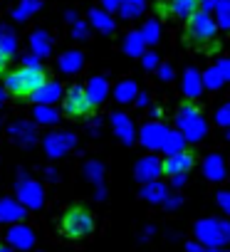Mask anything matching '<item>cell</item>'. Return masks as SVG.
<instances>
[{"label": "cell", "mask_w": 230, "mask_h": 252, "mask_svg": "<svg viewBox=\"0 0 230 252\" xmlns=\"http://www.w3.org/2000/svg\"><path fill=\"white\" fill-rule=\"evenodd\" d=\"M10 129H13V134H15V136H20L25 144H30V141H33V126H30V124L18 121V124H13V126H10Z\"/></svg>", "instance_id": "19"}, {"label": "cell", "mask_w": 230, "mask_h": 252, "mask_svg": "<svg viewBox=\"0 0 230 252\" xmlns=\"http://www.w3.org/2000/svg\"><path fill=\"white\" fill-rule=\"evenodd\" d=\"M23 198H25V200H30L33 205L42 203V195L37 193V186H35V183H30V181H23Z\"/></svg>", "instance_id": "18"}, {"label": "cell", "mask_w": 230, "mask_h": 252, "mask_svg": "<svg viewBox=\"0 0 230 252\" xmlns=\"http://www.w3.org/2000/svg\"><path fill=\"white\" fill-rule=\"evenodd\" d=\"M28 45H30V52H33L35 57H40V60L47 57V55L52 52V37H50V32L42 30V28H37V30L30 32Z\"/></svg>", "instance_id": "6"}, {"label": "cell", "mask_w": 230, "mask_h": 252, "mask_svg": "<svg viewBox=\"0 0 230 252\" xmlns=\"http://www.w3.org/2000/svg\"><path fill=\"white\" fill-rule=\"evenodd\" d=\"M0 52H3L8 60L18 52V37H15L10 25H0Z\"/></svg>", "instance_id": "13"}, {"label": "cell", "mask_w": 230, "mask_h": 252, "mask_svg": "<svg viewBox=\"0 0 230 252\" xmlns=\"http://www.w3.org/2000/svg\"><path fill=\"white\" fill-rule=\"evenodd\" d=\"M198 5H200V0H168V13L173 18H193L198 13Z\"/></svg>", "instance_id": "8"}, {"label": "cell", "mask_w": 230, "mask_h": 252, "mask_svg": "<svg viewBox=\"0 0 230 252\" xmlns=\"http://www.w3.org/2000/svg\"><path fill=\"white\" fill-rule=\"evenodd\" d=\"M161 168H164V173H168V176H183V173H188V171L193 168V154H191V151H178V154L168 156Z\"/></svg>", "instance_id": "5"}, {"label": "cell", "mask_w": 230, "mask_h": 252, "mask_svg": "<svg viewBox=\"0 0 230 252\" xmlns=\"http://www.w3.org/2000/svg\"><path fill=\"white\" fill-rule=\"evenodd\" d=\"M84 92H87L89 101L97 106V104H101V101L106 99L109 84H106V79H104V77H92V79H89V84L84 87Z\"/></svg>", "instance_id": "11"}, {"label": "cell", "mask_w": 230, "mask_h": 252, "mask_svg": "<svg viewBox=\"0 0 230 252\" xmlns=\"http://www.w3.org/2000/svg\"><path fill=\"white\" fill-rule=\"evenodd\" d=\"M191 87V94H196V89H198V82H196V74L193 72H188V77H186V89Z\"/></svg>", "instance_id": "29"}, {"label": "cell", "mask_w": 230, "mask_h": 252, "mask_svg": "<svg viewBox=\"0 0 230 252\" xmlns=\"http://www.w3.org/2000/svg\"><path fill=\"white\" fill-rule=\"evenodd\" d=\"M82 64H84V55H82L79 50H67V52L57 60V67H60V72H65V74H77V72L82 69Z\"/></svg>", "instance_id": "7"}, {"label": "cell", "mask_w": 230, "mask_h": 252, "mask_svg": "<svg viewBox=\"0 0 230 252\" xmlns=\"http://www.w3.org/2000/svg\"><path fill=\"white\" fill-rule=\"evenodd\" d=\"M141 37H144V42H149V45H154L156 40H159V23H146L144 28H141Z\"/></svg>", "instance_id": "21"}, {"label": "cell", "mask_w": 230, "mask_h": 252, "mask_svg": "<svg viewBox=\"0 0 230 252\" xmlns=\"http://www.w3.org/2000/svg\"><path fill=\"white\" fill-rule=\"evenodd\" d=\"M186 23H188L186 35H188L191 42L205 45V42H210V40L215 37V23H213V18L208 15V10H198V13H196L193 18H188Z\"/></svg>", "instance_id": "3"}, {"label": "cell", "mask_w": 230, "mask_h": 252, "mask_svg": "<svg viewBox=\"0 0 230 252\" xmlns=\"http://www.w3.org/2000/svg\"><path fill=\"white\" fill-rule=\"evenodd\" d=\"M122 3H124V0H101V8H104L106 13H111V10H119Z\"/></svg>", "instance_id": "27"}, {"label": "cell", "mask_w": 230, "mask_h": 252, "mask_svg": "<svg viewBox=\"0 0 230 252\" xmlns=\"http://www.w3.org/2000/svg\"><path fill=\"white\" fill-rule=\"evenodd\" d=\"M3 96H5V89H0V101H3Z\"/></svg>", "instance_id": "34"}, {"label": "cell", "mask_w": 230, "mask_h": 252, "mask_svg": "<svg viewBox=\"0 0 230 252\" xmlns=\"http://www.w3.org/2000/svg\"><path fill=\"white\" fill-rule=\"evenodd\" d=\"M62 109H65V114H67V116L82 119V116H87V114L94 109V104L89 101V96H87L84 87H69V89L65 92Z\"/></svg>", "instance_id": "4"}, {"label": "cell", "mask_w": 230, "mask_h": 252, "mask_svg": "<svg viewBox=\"0 0 230 252\" xmlns=\"http://www.w3.org/2000/svg\"><path fill=\"white\" fill-rule=\"evenodd\" d=\"M159 126H146V131H144V141L146 144H156V139H159Z\"/></svg>", "instance_id": "26"}, {"label": "cell", "mask_w": 230, "mask_h": 252, "mask_svg": "<svg viewBox=\"0 0 230 252\" xmlns=\"http://www.w3.org/2000/svg\"><path fill=\"white\" fill-rule=\"evenodd\" d=\"M47 82V72L42 64L37 67H18L5 74V92L13 96H33Z\"/></svg>", "instance_id": "1"}, {"label": "cell", "mask_w": 230, "mask_h": 252, "mask_svg": "<svg viewBox=\"0 0 230 252\" xmlns=\"http://www.w3.org/2000/svg\"><path fill=\"white\" fill-rule=\"evenodd\" d=\"M60 227H62V235H65V237H69V240H82V237L92 235V230H94V215H92L87 208L74 205V208H69V210L62 215Z\"/></svg>", "instance_id": "2"}, {"label": "cell", "mask_w": 230, "mask_h": 252, "mask_svg": "<svg viewBox=\"0 0 230 252\" xmlns=\"http://www.w3.org/2000/svg\"><path fill=\"white\" fill-rule=\"evenodd\" d=\"M218 13H220V23L228 28L230 25V0H220V3H218Z\"/></svg>", "instance_id": "24"}, {"label": "cell", "mask_w": 230, "mask_h": 252, "mask_svg": "<svg viewBox=\"0 0 230 252\" xmlns=\"http://www.w3.org/2000/svg\"><path fill=\"white\" fill-rule=\"evenodd\" d=\"M72 37H74V40H87V37H89V25L77 20V23L72 25Z\"/></svg>", "instance_id": "23"}, {"label": "cell", "mask_w": 230, "mask_h": 252, "mask_svg": "<svg viewBox=\"0 0 230 252\" xmlns=\"http://www.w3.org/2000/svg\"><path fill=\"white\" fill-rule=\"evenodd\" d=\"M37 64H40V57H35L33 52L23 57V67H37Z\"/></svg>", "instance_id": "28"}, {"label": "cell", "mask_w": 230, "mask_h": 252, "mask_svg": "<svg viewBox=\"0 0 230 252\" xmlns=\"http://www.w3.org/2000/svg\"><path fill=\"white\" fill-rule=\"evenodd\" d=\"M5 64H8V57L0 52V72H5Z\"/></svg>", "instance_id": "32"}, {"label": "cell", "mask_w": 230, "mask_h": 252, "mask_svg": "<svg viewBox=\"0 0 230 252\" xmlns=\"http://www.w3.org/2000/svg\"><path fill=\"white\" fill-rule=\"evenodd\" d=\"M35 119H37L40 124H52V121H57V114H55L50 106L37 104V109H35Z\"/></svg>", "instance_id": "20"}, {"label": "cell", "mask_w": 230, "mask_h": 252, "mask_svg": "<svg viewBox=\"0 0 230 252\" xmlns=\"http://www.w3.org/2000/svg\"><path fill=\"white\" fill-rule=\"evenodd\" d=\"M74 144V139L72 136H67V134H55V136H50L47 139V151H50V156H60V154H65L69 146Z\"/></svg>", "instance_id": "14"}, {"label": "cell", "mask_w": 230, "mask_h": 252, "mask_svg": "<svg viewBox=\"0 0 230 252\" xmlns=\"http://www.w3.org/2000/svg\"><path fill=\"white\" fill-rule=\"evenodd\" d=\"M60 96H62V87H60L57 82H50V79H47V82L33 94V99H35L37 104H45V106H50V104L57 101Z\"/></svg>", "instance_id": "10"}, {"label": "cell", "mask_w": 230, "mask_h": 252, "mask_svg": "<svg viewBox=\"0 0 230 252\" xmlns=\"http://www.w3.org/2000/svg\"><path fill=\"white\" fill-rule=\"evenodd\" d=\"M65 18H67V23H69V25H74V23H77V13H74V10H67V15H65Z\"/></svg>", "instance_id": "31"}, {"label": "cell", "mask_w": 230, "mask_h": 252, "mask_svg": "<svg viewBox=\"0 0 230 252\" xmlns=\"http://www.w3.org/2000/svg\"><path fill=\"white\" fill-rule=\"evenodd\" d=\"M89 25H92L94 30L104 32V35L114 32V20H111V15H109L104 8H94V10L89 13Z\"/></svg>", "instance_id": "12"}, {"label": "cell", "mask_w": 230, "mask_h": 252, "mask_svg": "<svg viewBox=\"0 0 230 252\" xmlns=\"http://www.w3.org/2000/svg\"><path fill=\"white\" fill-rule=\"evenodd\" d=\"M119 13H122V18H139L144 13V0H124Z\"/></svg>", "instance_id": "16"}, {"label": "cell", "mask_w": 230, "mask_h": 252, "mask_svg": "<svg viewBox=\"0 0 230 252\" xmlns=\"http://www.w3.org/2000/svg\"><path fill=\"white\" fill-rule=\"evenodd\" d=\"M114 126H117V131H119V136H122L124 141H131V124H129L127 116L117 114V116H114Z\"/></svg>", "instance_id": "17"}, {"label": "cell", "mask_w": 230, "mask_h": 252, "mask_svg": "<svg viewBox=\"0 0 230 252\" xmlns=\"http://www.w3.org/2000/svg\"><path fill=\"white\" fill-rule=\"evenodd\" d=\"M144 37H141V32H129L127 35V40H124V50L129 52V55H141L144 52Z\"/></svg>", "instance_id": "15"}, {"label": "cell", "mask_w": 230, "mask_h": 252, "mask_svg": "<svg viewBox=\"0 0 230 252\" xmlns=\"http://www.w3.org/2000/svg\"><path fill=\"white\" fill-rule=\"evenodd\" d=\"M40 8H42V0H20L10 15L15 23H28L35 13H40Z\"/></svg>", "instance_id": "9"}, {"label": "cell", "mask_w": 230, "mask_h": 252, "mask_svg": "<svg viewBox=\"0 0 230 252\" xmlns=\"http://www.w3.org/2000/svg\"><path fill=\"white\" fill-rule=\"evenodd\" d=\"M139 168H141V171H139V176H144V178H146V176H154V173H156L159 163H156L154 158H149V161H144V163H141Z\"/></svg>", "instance_id": "25"}, {"label": "cell", "mask_w": 230, "mask_h": 252, "mask_svg": "<svg viewBox=\"0 0 230 252\" xmlns=\"http://www.w3.org/2000/svg\"><path fill=\"white\" fill-rule=\"evenodd\" d=\"M156 62H159V60H156V55H154V52H149V55L144 57V64H146V67H156Z\"/></svg>", "instance_id": "30"}, {"label": "cell", "mask_w": 230, "mask_h": 252, "mask_svg": "<svg viewBox=\"0 0 230 252\" xmlns=\"http://www.w3.org/2000/svg\"><path fill=\"white\" fill-rule=\"evenodd\" d=\"M134 94H136L134 82H122V84L117 87V99H119V101H129V99H134Z\"/></svg>", "instance_id": "22"}, {"label": "cell", "mask_w": 230, "mask_h": 252, "mask_svg": "<svg viewBox=\"0 0 230 252\" xmlns=\"http://www.w3.org/2000/svg\"><path fill=\"white\" fill-rule=\"evenodd\" d=\"M161 77L164 79H171V67H161Z\"/></svg>", "instance_id": "33"}]
</instances>
